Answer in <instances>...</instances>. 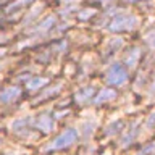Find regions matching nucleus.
I'll return each instance as SVG.
<instances>
[{"label": "nucleus", "mask_w": 155, "mask_h": 155, "mask_svg": "<svg viewBox=\"0 0 155 155\" xmlns=\"http://www.w3.org/2000/svg\"><path fill=\"white\" fill-rule=\"evenodd\" d=\"M55 23H57V18L50 15V16L44 18L42 21H41V23H39L36 28L32 29V31H34V32H47L48 29H52L53 26H55Z\"/></svg>", "instance_id": "obj_10"}, {"label": "nucleus", "mask_w": 155, "mask_h": 155, "mask_svg": "<svg viewBox=\"0 0 155 155\" xmlns=\"http://www.w3.org/2000/svg\"><path fill=\"white\" fill-rule=\"evenodd\" d=\"M79 137V133L78 129L74 128H70V129H65L61 134H58L55 139L52 140L50 144L45 145V152H53V150H63V149H68L70 145H73Z\"/></svg>", "instance_id": "obj_2"}, {"label": "nucleus", "mask_w": 155, "mask_h": 155, "mask_svg": "<svg viewBox=\"0 0 155 155\" xmlns=\"http://www.w3.org/2000/svg\"><path fill=\"white\" fill-rule=\"evenodd\" d=\"M144 41H145V44H147L150 48H155V26H152L147 32H145Z\"/></svg>", "instance_id": "obj_14"}, {"label": "nucleus", "mask_w": 155, "mask_h": 155, "mask_svg": "<svg viewBox=\"0 0 155 155\" xmlns=\"http://www.w3.org/2000/svg\"><path fill=\"white\" fill-rule=\"evenodd\" d=\"M129 78V71L128 68L121 63H113L108 70L105 73V81L108 86H113V87H121L123 84H126Z\"/></svg>", "instance_id": "obj_3"}, {"label": "nucleus", "mask_w": 155, "mask_h": 155, "mask_svg": "<svg viewBox=\"0 0 155 155\" xmlns=\"http://www.w3.org/2000/svg\"><path fill=\"white\" fill-rule=\"evenodd\" d=\"M139 24V18L133 13H120L113 16V19L108 23V29L111 32H128Z\"/></svg>", "instance_id": "obj_1"}, {"label": "nucleus", "mask_w": 155, "mask_h": 155, "mask_svg": "<svg viewBox=\"0 0 155 155\" xmlns=\"http://www.w3.org/2000/svg\"><path fill=\"white\" fill-rule=\"evenodd\" d=\"M36 126L41 131H44V133H50V131L53 129V118L48 116V115H41L36 120Z\"/></svg>", "instance_id": "obj_8"}, {"label": "nucleus", "mask_w": 155, "mask_h": 155, "mask_svg": "<svg viewBox=\"0 0 155 155\" xmlns=\"http://www.w3.org/2000/svg\"><path fill=\"white\" fill-rule=\"evenodd\" d=\"M95 2H102V3H110V2H113V0H95Z\"/></svg>", "instance_id": "obj_18"}, {"label": "nucleus", "mask_w": 155, "mask_h": 155, "mask_svg": "<svg viewBox=\"0 0 155 155\" xmlns=\"http://www.w3.org/2000/svg\"><path fill=\"white\" fill-rule=\"evenodd\" d=\"M124 128V121L123 120H118V121H113L111 124L107 126V129H105V136H115V134H118L121 129Z\"/></svg>", "instance_id": "obj_12"}, {"label": "nucleus", "mask_w": 155, "mask_h": 155, "mask_svg": "<svg viewBox=\"0 0 155 155\" xmlns=\"http://www.w3.org/2000/svg\"><path fill=\"white\" fill-rule=\"evenodd\" d=\"M142 57V48L134 45L131 47L128 52H126V57H124V66L128 68V70H133L136 68V65L139 63V58Z\"/></svg>", "instance_id": "obj_4"}, {"label": "nucleus", "mask_w": 155, "mask_h": 155, "mask_svg": "<svg viewBox=\"0 0 155 155\" xmlns=\"http://www.w3.org/2000/svg\"><path fill=\"white\" fill-rule=\"evenodd\" d=\"M116 91L115 89H110V87H105V89L99 91V94L94 97V100H92V104L94 105H102V104H107V102L116 99Z\"/></svg>", "instance_id": "obj_5"}, {"label": "nucleus", "mask_w": 155, "mask_h": 155, "mask_svg": "<svg viewBox=\"0 0 155 155\" xmlns=\"http://www.w3.org/2000/svg\"><path fill=\"white\" fill-rule=\"evenodd\" d=\"M145 126H147V129H153V128H155V111H152V113L149 115Z\"/></svg>", "instance_id": "obj_17"}, {"label": "nucleus", "mask_w": 155, "mask_h": 155, "mask_svg": "<svg viewBox=\"0 0 155 155\" xmlns=\"http://www.w3.org/2000/svg\"><path fill=\"white\" fill-rule=\"evenodd\" d=\"M139 129H137V123H134L133 126H131V129H128L126 133L123 134V137H121V147H128L129 144H133V140L136 139V136H137Z\"/></svg>", "instance_id": "obj_9"}, {"label": "nucleus", "mask_w": 155, "mask_h": 155, "mask_svg": "<svg viewBox=\"0 0 155 155\" xmlns=\"http://www.w3.org/2000/svg\"><path fill=\"white\" fill-rule=\"evenodd\" d=\"M21 95V89L18 86H12V87H7L0 92V102L2 104H12Z\"/></svg>", "instance_id": "obj_6"}, {"label": "nucleus", "mask_w": 155, "mask_h": 155, "mask_svg": "<svg viewBox=\"0 0 155 155\" xmlns=\"http://www.w3.org/2000/svg\"><path fill=\"white\" fill-rule=\"evenodd\" d=\"M32 2H36V0H15V2L10 5V7H7V10H5V12H7V13H12L13 10H19V8H23V7H28V5H31Z\"/></svg>", "instance_id": "obj_13"}, {"label": "nucleus", "mask_w": 155, "mask_h": 155, "mask_svg": "<svg viewBox=\"0 0 155 155\" xmlns=\"http://www.w3.org/2000/svg\"><path fill=\"white\" fill-rule=\"evenodd\" d=\"M63 3H70V2H74V0H61Z\"/></svg>", "instance_id": "obj_20"}, {"label": "nucleus", "mask_w": 155, "mask_h": 155, "mask_svg": "<svg viewBox=\"0 0 155 155\" xmlns=\"http://www.w3.org/2000/svg\"><path fill=\"white\" fill-rule=\"evenodd\" d=\"M95 94V91H94V87H82V89H79L76 92V100H78V104H81V105H86V104H89L91 100H94L92 97H94Z\"/></svg>", "instance_id": "obj_7"}, {"label": "nucleus", "mask_w": 155, "mask_h": 155, "mask_svg": "<svg viewBox=\"0 0 155 155\" xmlns=\"http://www.w3.org/2000/svg\"><path fill=\"white\" fill-rule=\"evenodd\" d=\"M153 153H155V142L147 144L144 149H140L137 152V155H153Z\"/></svg>", "instance_id": "obj_15"}, {"label": "nucleus", "mask_w": 155, "mask_h": 155, "mask_svg": "<svg viewBox=\"0 0 155 155\" xmlns=\"http://www.w3.org/2000/svg\"><path fill=\"white\" fill-rule=\"evenodd\" d=\"M128 3H134V2H142V0H126Z\"/></svg>", "instance_id": "obj_19"}, {"label": "nucleus", "mask_w": 155, "mask_h": 155, "mask_svg": "<svg viewBox=\"0 0 155 155\" xmlns=\"http://www.w3.org/2000/svg\"><path fill=\"white\" fill-rule=\"evenodd\" d=\"M47 82H48L47 78H31V81L26 84V89L28 91H37V89L45 86Z\"/></svg>", "instance_id": "obj_11"}, {"label": "nucleus", "mask_w": 155, "mask_h": 155, "mask_svg": "<svg viewBox=\"0 0 155 155\" xmlns=\"http://www.w3.org/2000/svg\"><path fill=\"white\" fill-rule=\"evenodd\" d=\"M94 10H82V12L78 15V18L81 19V21H84V19H89L91 16H94Z\"/></svg>", "instance_id": "obj_16"}]
</instances>
